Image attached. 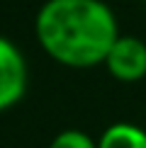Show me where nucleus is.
I'll list each match as a JSON object with an SVG mask.
<instances>
[{
  "label": "nucleus",
  "instance_id": "obj_5",
  "mask_svg": "<svg viewBox=\"0 0 146 148\" xmlns=\"http://www.w3.org/2000/svg\"><path fill=\"white\" fill-rule=\"evenodd\" d=\"M49 148H97V138L81 129H63L51 138Z\"/></svg>",
  "mask_w": 146,
  "mask_h": 148
},
{
  "label": "nucleus",
  "instance_id": "obj_1",
  "mask_svg": "<svg viewBox=\"0 0 146 148\" xmlns=\"http://www.w3.org/2000/svg\"><path fill=\"white\" fill-rule=\"evenodd\" d=\"M117 36V15L107 0H44L34 15L39 49L73 71L102 66Z\"/></svg>",
  "mask_w": 146,
  "mask_h": 148
},
{
  "label": "nucleus",
  "instance_id": "obj_4",
  "mask_svg": "<svg viewBox=\"0 0 146 148\" xmlns=\"http://www.w3.org/2000/svg\"><path fill=\"white\" fill-rule=\"evenodd\" d=\"M97 148H146V129L132 121H114L100 134Z\"/></svg>",
  "mask_w": 146,
  "mask_h": 148
},
{
  "label": "nucleus",
  "instance_id": "obj_3",
  "mask_svg": "<svg viewBox=\"0 0 146 148\" xmlns=\"http://www.w3.org/2000/svg\"><path fill=\"white\" fill-rule=\"evenodd\" d=\"M102 66L119 83L144 80L146 78V41L132 34H119Z\"/></svg>",
  "mask_w": 146,
  "mask_h": 148
},
{
  "label": "nucleus",
  "instance_id": "obj_2",
  "mask_svg": "<svg viewBox=\"0 0 146 148\" xmlns=\"http://www.w3.org/2000/svg\"><path fill=\"white\" fill-rule=\"evenodd\" d=\"M29 88L27 56L12 39L0 34V114L22 102Z\"/></svg>",
  "mask_w": 146,
  "mask_h": 148
}]
</instances>
